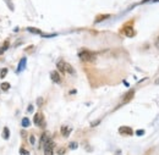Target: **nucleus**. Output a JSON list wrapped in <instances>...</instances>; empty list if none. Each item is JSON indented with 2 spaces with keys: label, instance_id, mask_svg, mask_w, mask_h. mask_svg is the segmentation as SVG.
Instances as JSON below:
<instances>
[{
  "label": "nucleus",
  "instance_id": "13",
  "mask_svg": "<svg viewBox=\"0 0 159 155\" xmlns=\"http://www.w3.org/2000/svg\"><path fill=\"white\" fill-rule=\"evenodd\" d=\"M30 125H31L30 120H28L27 117H25V118L22 120V126H23V127H30Z\"/></svg>",
  "mask_w": 159,
  "mask_h": 155
},
{
  "label": "nucleus",
  "instance_id": "3",
  "mask_svg": "<svg viewBox=\"0 0 159 155\" xmlns=\"http://www.w3.org/2000/svg\"><path fill=\"white\" fill-rule=\"evenodd\" d=\"M43 149H44V155H53V153H54V143H53V140L49 139L43 145Z\"/></svg>",
  "mask_w": 159,
  "mask_h": 155
},
{
  "label": "nucleus",
  "instance_id": "1",
  "mask_svg": "<svg viewBox=\"0 0 159 155\" xmlns=\"http://www.w3.org/2000/svg\"><path fill=\"white\" fill-rule=\"evenodd\" d=\"M79 58L82 61H87V62H92L96 60V54L87 50V49H81L79 51Z\"/></svg>",
  "mask_w": 159,
  "mask_h": 155
},
{
  "label": "nucleus",
  "instance_id": "2",
  "mask_svg": "<svg viewBox=\"0 0 159 155\" xmlns=\"http://www.w3.org/2000/svg\"><path fill=\"white\" fill-rule=\"evenodd\" d=\"M57 66H58V70H59L60 72H62V73H65V72H67V73H74L75 72V70H74V67L70 65V64H67V62H65L64 60H60L59 62L57 64Z\"/></svg>",
  "mask_w": 159,
  "mask_h": 155
},
{
  "label": "nucleus",
  "instance_id": "23",
  "mask_svg": "<svg viewBox=\"0 0 159 155\" xmlns=\"http://www.w3.org/2000/svg\"><path fill=\"white\" fill-rule=\"evenodd\" d=\"M32 110H33V106H32V105H30V106H28V111H30V113H31V111H32Z\"/></svg>",
  "mask_w": 159,
  "mask_h": 155
},
{
  "label": "nucleus",
  "instance_id": "22",
  "mask_svg": "<svg viewBox=\"0 0 159 155\" xmlns=\"http://www.w3.org/2000/svg\"><path fill=\"white\" fill-rule=\"evenodd\" d=\"M143 133H144V131H143V130H139V131L136 132V135H137V136H142Z\"/></svg>",
  "mask_w": 159,
  "mask_h": 155
},
{
  "label": "nucleus",
  "instance_id": "6",
  "mask_svg": "<svg viewBox=\"0 0 159 155\" xmlns=\"http://www.w3.org/2000/svg\"><path fill=\"white\" fill-rule=\"evenodd\" d=\"M122 31H124V34H125L126 37H134V36H135V31H134V28H132L131 24L125 26Z\"/></svg>",
  "mask_w": 159,
  "mask_h": 155
},
{
  "label": "nucleus",
  "instance_id": "9",
  "mask_svg": "<svg viewBox=\"0 0 159 155\" xmlns=\"http://www.w3.org/2000/svg\"><path fill=\"white\" fill-rule=\"evenodd\" d=\"M70 133H71V128L70 127H67V126H62L61 127V135L64 137H69Z\"/></svg>",
  "mask_w": 159,
  "mask_h": 155
},
{
  "label": "nucleus",
  "instance_id": "25",
  "mask_svg": "<svg viewBox=\"0 0 159 155\" xmlns=\"http://www.w3.org/2000/svg\"><path fill=\"white\" fill-rule=\"evenodd\" d=\"M157 48L159 49V37L157 38Z\"/></svg>",
  "mask_w": 159,
  "mask_h": 155
},
{
  "label": "nucleus",
  "instance_id": "17",
  "mask_svg": "<svg viewBox=\"0 0 159 155\" xmlns=\"http://www.w3.org/2000/svg\"><path fill=\"white\" fill-rule=\"evenodd\" d=\"M20 155H30V152H28V150H26V149H23V148H21Z\"/></svg>",
  "mask_w": 159,
  "mask_h": 155
},
{
  "label": "nucleus",
  "instance_id": "24",
  "mask_svg": "<svg viewBox=\"0 0 159 155\" xmlns=\"http://www.w3.org/2000/svg\"><path fill=\"white\" fill-rule=\"evenodd\" d=\"M38 105H42V98L38 99Z\"/></svg>",
  "mask_w": 159,
  "mask_h": 155
},
{
  "label": "nucleus",
  "instance_id": "11",
  "mask_svg": "<svg viewBox=\"0 0 159 155\" xmlns=\"http://www.w3.org/2000/svg\"><path fill=\"white\" fill-rule=\"evenodd\" d=\"M23 67H26V58L21 59L20 64H19V71H22Z\"/></svg>",
  "mask_w": 159,
  "mask_h": 155
},
{
  "label": "nucleus",
  "instance_id": "20",
  "mask_svg": "<svg viewBox=\"0 0 159 155\" xmlns=\"http://www.w3.org/2000/svg\"><path fill=\"white\" fill-rule=\"evenodd\" d=\"M65 152H66V150H65L64 148H60L59 150H58V154H59V155H62V154H65Z\"/></svg>",
  "mask_w": 159,
  "mask_h": 155
},
{
  "label": "nucleus",
  "instance_id": "18",
  "mask_svg": "<svg viewBox=\"0 0 159 155\" xmlns=\"http://www.w3.org/2000/svg\"><path fill=\"white\" fill-rule=\"evenodd\" d=\"M77 145H79V144H77L76 142H72V143H70V145H69V147H70V149H76V148H77Z\"/></svg>",
  "mask_w": 159,
  "mask_h": 155
},
{
  "label": "nucleus",
  "instance_id": "7",
  "mask_svg": "<svg viewBox=\"0 0 159 155\" xmlns=\"http://www.w3.org/2000/svg\"><path fill=\"white\" fill-rule=\"evenodd\" d=\"M134 94H135V92L134 91H130V92H127L126 94H125V97H124V100H122V104H126V103H129L132 98H134Z\"/></svg>",
  "mask_w": 159,
  "mask_h": 155
},
{
  "label": "nucleus",
  "instance_id": "27",
  "mask_svg": "<svg viewBox=\"0 0 159 155\" xmlns=\"http://www.w3.org/2000/svg\"><path fill=\"white\" fill-rule=\"evenodd\" d=\"M156 84H159V78L158 79H156Z\"/></svg>",
  "mask_w": 159,
  "mask_h": 155
},
{
  "label": "nucleus",
  "instance_id": "12",
  "mask_svg": "<svg viewBox=\"0 0 159 155\" xmlns=\"http://www.w3.org/2000/svg\"><path fill=\"white\" fill-rule=\"evenodd\" d=\"M9 45H10V43H9V42H6V43H5V44H4V45H2L1 48H0V55H1V54H2L4 51H6V50H7Z\"/></svg>",
  "mask_w": 159,
  "mask_h": 155
},
{
  "label": "nucleus",
  "instance_id": "4",
  "mask_svg": "<svg viewBox=\"0 0 159 155\" xmlns=\"http://www.w3.org/2000/svg\"><path fill=\"white\" fill-rule=\"evenodd\" d=\"M33 123L36 126H39V127H44V116L42 113H37L34 117H33Z\"/></svg>",
  "mask_w": 159,
  "mask_h": 155
},
{
  "label": "nucleus",
  "instance_id": "5",
  "mask_svg": "<svg viewBox=\"0 0 159 155\" xmlns=\"http://www.w3.org/2000/svg\"><path fill=\"white\" fill-rule=\"evenodd\" d=\"M119 133L122 135V136H132L134 135V131L129 126H121L119 128Z\"/></svg>",
  "mask_w": 159,
  "mask_h": 155
},
{
  "label": "nucleus",
  "instance_id": "10",
  "mask_svg": "<svg viewBox=\"0 0 159 155\" xmlns=\"http://www.w3.org/2000/svg\"><path fill=\"white\" fill-rule=\"evenodd\" d=\"M9 137H10V131H9V128H4V131H2V138L4 139H9Z\"/></svg>",
  "mask_w": 159,
  "mask_h": 155
},
{
  "label": "nucleus",
  "instance_id": "14",
  "mask_svg": "<svg viewBox=\"0 0 159 155\" xmlns=\"http://www.w3.org/2000/svg\"><path fill=\"white\" fill-rule=\"evenodd\" d=\"M27 31H30L31 33H37V34H42V32H40L39 29H37V28H32V27H28V28H27Z\"/></svg>",
  "mask_w": 159,
  "mask_h": 155
},
{
  "label": "nucleus",
  "instance_id": "15",
  "mask_svg": "<svg viewBox=\"0 0 159 155\" xmlns=\"http://www.w3.org/2000/svg\"><path fill=\"white\" fill-rule=\"evenodd\" d=\"M9 88H10V83H7V82L1 83V89H2V91H7Z\"/></svg>",
  "mask_w": 159,
  "mask_h": 155
},
{
  "label": "nucleus",
  "instance_id": "21",
  "mask_svg": "<svg viewBox=\"0 0 159 155\" xmlns=\"http://www.w3.org/2000/svg\"><path fill=\"white\" fill-rule=\"evenodd\" d=\"M30 142H31V144H34V142H36V138H34V136L30 137Z\"/></svg>",
  "mask_w": 159,
  "mask_h": 155
},
{
  "label": "nucleus",
  "instance_id": "16",
  "mask_svg": "<svg viewBox=\"0 0 159 155\" xmlns=\"http://www.w3.org/2000/svg\"><path fill=\"white\" fill-rule=\"evenodd\" d=\"M6 73H7V69H2L1 72H0V77L4 78L5 76H6Z\"/></svg>",
  "mask_w": 159,
  "mask_h": 155
},
{
  "label": "nucleus",
  "instance_id": "8",
  "mask_svg": "<svg viewBox=\"0 0 159 155\" xmlns=\"http://www.w3.org/2000/svg\"><path fill=\"white\" fill-rule=\"evenodd\" d=\"M50 77L53 79V82H55V83H60L61 82V78H60V75L58 73V71H53L50 73Z\"/></svg>",
  "mask_w": 159,
  "mask_h": 155
},
{
  "label": "nucleus",
  "instance_id": "19",
  "mask_svg": "<svg viewBox=\"0 0 159 155\" xmlns=\"http://www.w3.org/2000/svg\"><path fill=\"white\" fill-rule=\"evenodd\" d=\"M108 17H109L108 15H105V16H99V17L96 19V22H100V20H105V19H108Z\"/></svg>",
  "mask_w": 159,
  "mask_h": 155
},
{
  "label": "nucleus",
  "instance_id": "26",
  "mask_svg": "<svg viewBox=\"0 0 159 155\" xmlns=\"http://www.w3.org/2000/svg\"><path fill=\"white\" fill-rule=\"evenodd\" d=\"M115 155H121V150H118V152L115 153Z\"/></svg>",
  "mask_w": 159,
  "mask_h": 155
}]
</instances>
